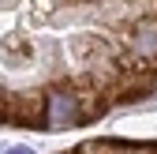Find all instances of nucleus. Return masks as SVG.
<instances>
[{
    "label": "nucleus",
    "instance_id": "7ed1b4c3",
    "mask_svg": "<svg viewBox=\"0 0 157 154\" xmlns=\"http://www.w3.org/2000/svg\"><path fill=\"white\" fill-rule=\"evenodd\" d=\"M8 154H30V150H26V147H15V150H8Z\"/></svg>",
    "mask_w": 157,
    "mask_h": 154
},
{
    "label": "nucleus",
    "instance_id": "f03ea898",
    "mask_svg": "<svg viewBox=\"0 0 157 154\" xmlns=\"http://www.w3.org/2000/svg\"><path fill=\"white\" fill-rule=\"evenodd\" d=\"M67 154H157V143H150V139H94Z\"/></svg>",
    "mask_w": 157,
    "mask_h": 154
},
{
    "label": "nucleus",
    "instance_id": "f257e3e1",
    "mask_svg": "<svg viewBox=\"0 0 157 154\" xmlns=\"http://www.w3.org/2000/svg\"><path fill=\"white\" fill-rule=\"evenodd\" d=\"M157 94V0H0V124L64 132Z\"/></svg>",
    "mask_w": 157,
    "mask_h": 154
}]
</instances>
